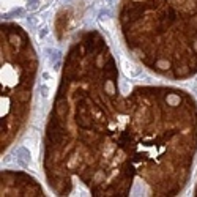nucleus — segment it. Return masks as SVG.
Instances as JSON below:
<instances>
[{
  "mask_svg": "<svg viewBox=\"0 0 197 197\" xmlns=\"http://www.w3.org/2000/svg\"><path fill=\"white\" fill-rule=\"evenodd\" d=\"M106 2H107V3H109V5H110V3H112V0H106Z\"/></svg>",
  "mask_w": 197,
  "mask_h": 197,
  "instance_id": "9",
  "label": "nucleus"
},
{
  "mask_svg": "<svg viewBox=\"0 0 197 197\" xmlns=\"http://www.w3.org/2000/svg\"><path fill=\"white\" fill-rule=\"evenodd\" d=\"M27 21H29V24H30L32 27H37V25L40 24L41 17H37V16H29V17H27Z\"/></svg>",
  "mask_w": 197,
  "mask_h": 197,
  "instance_id": "7",
  "label": "nucleus"
},
{
  "mask_svg": "<svg viewBox=\"0 0 197 197\" xmlns=\"http://www.w3.org/2000/svg\"><path fill=\"white\" fill-rule=\"evenodd\" d=\"M122 68H123L126 77H129V79H137L139 76H142L140 68H137L134 63H131L129 60H126V59H122Z\"/></svg>",
  "mask_w": 197,
  "mask_h": 197,
  "instance_id": "1",
  "label": "nucleus"
},
{
  "mask_svg": "<svg viewBox=\"0 0 197 197\" xmlns=\"http://www.w3.org/2000/svg\"><path fill=\"white\" fill-rule=\"evenodd\" d=\"M16 159H17V164L22 166V167H29L32 164V158H30V151L24 148V147H21L16 153Z\"/></svg>",
  "mask_w": 197,
  "mask_h": 197,
  "instance_id": "2",
  "label": "nucleus"
},
{
  "mask_svg": "<svg viewBox=\"0 0 197 197\" xmlns=\"http://www.w3.org/2000/svg\"><path fill=\"white\" fill-rule=\"evenodd\" d=\"M41 81H43V82L54 81V74H52V73H49L47 69H43V71H41Z\"/></svg>",
  "mask_w": 197,
  "mask_h": 197,
  "instance_id": "5",
  "label": "nucleus"
},
{
  "mask_svg": "<svg viewBox=\"0 0 197 197\" xmlns=\"http://www.w3.org/2000/svg\"><path fill=\"white\" fill-rule=\"evenodd\" d=\"M110 17V13L106 10V11H101L100 13V19H109Z\"/></svg>",
  "mask_w": 197,
  "mask_h": 197,
  "instance_id": "8",
  "label": "nucleus"
},
{
  "mask_svg": "<svg viewBox=\"0 0 197 197\" xmlns=\"http://www.w3.org/2000/svg\"><path fill=\"white\" fill-rule=\"evenodd\" d=\"M40 6V0H30L29 5H27V10L29 11H37Z\"/></svg>",
  "mask_w": 197,
  "mask_h": 197,
  "instance_id": "6",
  "label": "nucleus"
},
{
  "mask_svg": "<svg viewBox=\"0 0 197 197\" xmlns=\"http://www.w3.org/2000/svg\"><path fill=\"white\" fill-rule=\"evenodd\" d=\"M49 32H51V30H49V27H43V29H40V30H38V35H37L38 40H40V41H44V40L47 38Z\"/></svg>",
  "mask_w": 197,
  "mask_h": 197,
  "instance_id": "4",
  "label": "nucleus"
},
{
  "mask_svg": "<svg viewBox=\"0 0 197 197\" xmlns=\"http://www.w3.org/2000/svg\"><path fill=\"white\" fill-rule=\"evenodd\" d=\"M40 95L44 98V100H49L51 98V93H52V88H51V85H49L47 82H41L40 84Z\"/></svg>",
  "mask_w": 197,
  "mask_h": 197,
  "instance_id": "3",
  "label": "nucleus"
}]
</instances>
